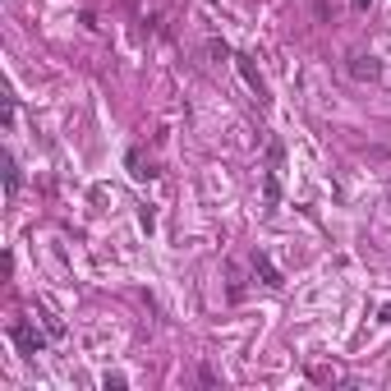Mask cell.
Here are the masks:
<instances>
[{
  "label": "cell",
  "instance_id": "cell-1",
  "mask_svg": "<svg viewBox=\"0 0 391 391\" xmlns=\"http://www.w3.org/2000/svg\"><path fill=\"white\" fill-rule=\"evenodd\" d=\"M33 318H37V313H33ZM33 318H19V323H10V341H14V346H19L28 359H37V355H42V350H46V336H51V332H46V336L37 332V323H33Z\"/></svg>",
  "mask_w": 391,
  "mask_h": 391
},
{
  "label": "cell",
  "instance_id": "cell-2",
  "mask_svg": "<svg viewBox=\"0 0 391 391\" xmlns=\"http://www.w3.org/2000/svg\"><path fill=\"white\" fill-rule=\"evenodd\" d=\"M230 60H235V69H239V78H244V83H249V92H253V97L263 101V106H267V101H272V92H267V78L258 74L253 56H244V51H235Z\"/></svg>",
  "mask_w": 391,
  "mask_h": 391
},
{
  "label": "cell",
  "instance_id": "cell-3",
  "mask_svg": "<svg viewBox=\"0 0 391 391\" xmlns=\"http://www.w3.org/2000/svg\"><path fill=\"white\" fill-rule=\"evenodd\" d=\"M350 78H359V83H373V78H382V60L378 56H364V51H359V56H350Z\"/></svg>",
  "mask_w": 391,
  "mask_h": 391
},
{
  "label": "cell",
  "instance_id": "cell-4",
  "mask_svg": "<svg viewBox=\"0 0 391 391\" xmlns=\"http://www.w3.org/2000/svg\"><path fill=\"white\" fill-rule=\"evenodd\" d=\"M253 276L263 281V286H272V290H281V286H286V276L276 272V263H272L267 253H258V249H253Z\"/></svg>",
  "mask_w": 391,
  "mask_h": 391
},
{
  "label": "cell",
  "instance_id": "cell-5",
  "mask_svg": "<svg viewBox=\"0 0 391 391\" xmlns=\"http://www.w3.org/2000/svg\"><path fill=\"white\" fill-rule=\"evenodd\" d=\"M124 166H129V175H134L138 184H147V179L156 175V170H152V166H147V161H143V147H129V152H124Z\"/></svg>",
  "mask_w": 391,
  "mask_h": 391
},
{
  "label": "cell",
  "instance_id": "cell-6",
  "mask_svg": "<svg viewBox=\"0 0 391 391\" xmlns=\"http://www.w3.org/2000/svg\"><path fill=\"white\" fill-rule=\"evenodd\" d=\"M14 193H19V161L5 152V198L14 202Z\"/></svg>",
  "mask_w": 391,
  "mask_h": 391
},
{
  "label": "cell",
  "instance_id": "cell-7",
  "mask_svg": "<svg viewBox=\"0 0 391 391\" xmlns=\"http://www.w3.org/2000/svg\"><path fill=\"white\" fill-rule=\"evenodd\" d=\"M263 193H267V207H276L281 202V179H276V170L267 166V179H263Z\"/></svg>",
  "mask_w": 391,
  "mask_h": 391
},
{
  "label": "cell",
  "instance_id": "cell-8",
  "mask_svg": "<svg viewBox=\"0 0 391 391\" xmlns=\"http://www.w3.org/2000/svg\"><path fill=\"white\" fill-rule=\"evenodd\" d=\"M37 318H42V327H46V332H51V336H56V341H60V336H65V323H60L56 313H46V309H37Z\"/></svg>",
  "mask_w": 391,
  "mask_h": 391
},
{
  "label": "cell",
  "instance_id": "cell-9",
  "mask_svg": "<svg viewBox=\"0 0 391 391\" xmlns=\"http://www.w3.org/2000/svg\"><path fill=\"white\" fill-rule=\"evenodd\" d=\"M101 387H106V391H124V387H129V378H124V373H106Z\"/></svg>",
  "mask_w": 391,
  "mask_h": 391
},
{
  "label": "cell",
  "instance_id": "cell-10",
  "mask_svg": "<svg viewBox=\"0 0 391 391\" xmlns=\"http://www.w3.org/2000/svg\"><path fill=\"white\" fill-rule=\"evenodd\" d=\"M138 226H143V230H147V235H152V230H156V212H152V207H143V212H138Z\"/></svg>",
  "mask_w": 391,
  "mask_h": 391
},
{
  "label": "cell",
  "instance_id": "cell-11",
  "mask_svg": "<svg viewBox=\"0 0 391 391\" xmlns=\"http://www.w3.org/2000/svg\"><path fill=\"white\" fill-rule=\"evenodd\" d=\"M207 51H212V56H216V60H226V56H235L230 46H226V42H216V37H212V42H207Z\"/></svg>",
  "mask_w": 391,
  "mask_h": 391
},
{
  "label": "cell",
  "instance_id": "cell-12",
  "mask_svg": "<svg viewBox=\"0 0 391 391\" xmlns=\"http://www.w3.org/2000/svg\"><path fill=\"white\" fill-rule=\"evenodd\" d=\"M369 5H373V0H355V10H369Z\"/></svg>",
  "mask_w": 391,
  "mask_h": 391
},
{
  "label": "cell",
  "instance_id": "cell-13",
  "mask_svg": "<svg viewBox=\"0 0 391 391\" xmlns=\"http://www.w3.org/2000/svg\"><path fill=\"white\" fill-rule=\"evenodd\" d=\"M382 323H391V309H382Z\"/></svg>",
  "mask_w": 391,
  "mask_h": 391
}]
</instances>
